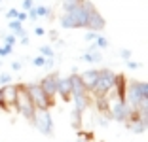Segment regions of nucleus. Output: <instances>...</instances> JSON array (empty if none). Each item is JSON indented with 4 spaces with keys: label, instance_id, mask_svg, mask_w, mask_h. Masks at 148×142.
I'll return each instance as SVG.
<instances>
[{
    "label": "nucleus",
    "instance_id": "obj_24",
    "mask_svg": "<svg viewBox=\"0 0 148 142\" xmlns=\"http://www.w3.org/2000/svg\"><path fill=\"white\" fill-rule=\"evenodd\" d=\"M95 46H97V49H105V47H108V40L105 38V36H97V40H95Z\"/></svg>",
    "mask_w": 148,
    "mask_h": 142
},
{
    "label": "nucleus",
    "instance_id": "obj_29",
    "mask_svg": "<svg viewBox=\"0 0 148 142\" xmlns=\"http://www.w3.org/2000/svg\"><path fill=\"white\" fill-rule=\"evenodd\" d=\"M97 36H99V34H97V32H91V30H87V34H86V42H95V40H97Z\"/></svg>",
    "mask_w": 148,
    "mask_h": 142
},
{
    "label": "nucleus",
    "instance_id": "obj_11",
    "mask_svg": "<svg viewBox=\"0 0 148 142\" xmlns=\"http://www.w3.org/2000/svg\"><path fill=\"white\" fill-rule=\"evenodd\" d=\"M69 82H70V99H74V97H82V95H87V89L84 87V83H82V80H80V74L78 72L70 74Z\"/></svg>",
    "mask_w": 148,
    "mask_h": 142
},
{
    "label": "nucleus",
    "instance_id": "obj_10",
    "mask_svg": "<svg viewBox=\"0 0 148 142\" xmlns=\"http://www.w3.org/2000/svg\"><path fill=\"white\" fill-rule=\"evenodd\" d=\"M0 91H2V100H4V106L6 110L10 112V108L15 106V97H17V83L13 85V83H8V85L0 87Z\"/></svg>",
    "mask_w": 148,
    "mask_h": 142
},
{
    "label": "nucleus",
    "instance_id": "obj_17",
    "mask_svg": "<svg viewBox=\"0 0 148 142\" xmlns=\"http://www.w3.org/2000/svg\"><path fill=\"white\" fill-rule=\"evenodd\" d=\"M82 116H84V112H80L76 108H74L72 114H70V125H72L74 131H82Z\"/></svg>",
    "mask_w": 148,
    "mask_h": 142
},
{
    "label": "nucleus",
    "instance_id": "obj_36",
    "mask_svg": "<svg viewBox=\"0 0 148 142\" xmlns=\"http://www.w3.org/2000/svg\"><path fill=\"white\" fill-rule=\"evenodd\" d=\"M34 34L36 36H44V34H46V30H44L42 27H36V29H34Z\"/></svg>",
    "mask_w": 148,
    "mask_h": 142
},
{
    "label": "nucleus",
    "instance_id": "obj_39",
    "mask_svg": "<svg viewBox=\"0 0 148 142\" xmlns=\"http://www.w3.org/2000/svg\"><path fill=\"white\" fill-rule=\"evenodd\" d=\"M0 108H2V110H6V106H4V100H2V91H0ZM6 112H8V110H6Z\"/></svg>",
    "mask_w": 148,
    "mask_h": 142
},
{
    "label": "nucleus",
    "instance_id": "obj_30",
    "mask_svg": "<svg viewBox=\"0 0 148 142\" xmlns=\"http://www.w3.org/2000/svg\"><path fill=\"white\" fill-rule=\"evenodd\" d=\"M13 44H15V36L13 34L4 36V46H13Z\"/></svg>",
    "mask_w": 148,
    "mask_h": 142
},
{
    "label": "nucleus",
    "instance_id": "obj_27",
    "mask_svg": "<svg viewBox=\"0 0 148 142\" xmlns=\"http://www.w3.org/2000/svg\"><path fill=\"white\" fill-rule=\"evenodd\" d=\"M44 63H46V59H44L42 55H38V57H34V59H32V65H34V66H38V68H42V66H44Z\"/></svg>",
    "mask_w": 148,
    "mask_h": 142
},
{
    "label": "nucleus",
    "instance_id": "obj_38",
    "mask_svg": "<svg viewBox=\"0 0 148 142\" xmlns=\"http://www.w3.org/2000/svg\"><path fill=\"white\" fill-rule=\"evenodd\" d=\"M21 44H23V46H29V38H27V34L21 36Z\"/></svg>",
    "mask_w": 148,
    "mask_h": 142
},
{
    "label": "nucleus",
    "instance_id": "obj_3",
    "mask_svg": "<svg viewBox=\"0 0 148 142\" xmlns=\"http://www.w3.org/2000/svg\"><path fill=\"white\" fill-rule=\"evenodd\" d=\"M25 89H27V93H29L36 110H49L55 104V99H49L38 83H25Z\"/></svg>",
    "mask_w": 148,
    "mask_h": 142
},
{
    "label": "nucleus",
    "instance_id": "obj_34",
    "mask_svg": "<svg viewBox=\"0 0 148 142\" xmlns=\"http://www.w3.org/2000/svg\"><path fill=\"white\" fill-rule=\"evenodd\" d=\"M17 21H21V23L27 21V12H19L17 13Z\"/></svg>",
    "mask_w": 148,
    "mask_h": 142
},
{
    "label": "nucleus",
    "instance_id": "obj_32",
    "mask_svg": "<svg viewBox=\"0 0 148 142\" xmlns=\"http://www.w3.org/2000/svg\"><path fill=\"white\" fill-rule=\"evenodd\" d=\"M127 63V66H129L131 70H139L140 68V63H135V61H125Z\"/></svg>",
    "mask_w": 148,
    "mask_h": 142
},
{
    "label": "nucleus",
    "instance_id": "obj_6",
    "mask_svg": "<svg viewBox=\"0 0 148 142\" xmlns=\"http://www.w3.org/2000/svg\"><path fill=\"white\" fill-rule=\"evenodd\" d=\"M131 110H133V108H131L127 102H122V100H114V102H110V110H108L110 119L120 121V123H125L127 117H129V114H131Z\"/></svg>",
    "mask_w": 148,
    "mask_h": 142
},
{
    "label": "nucleus",
    "instance_id": "obj_26",
    "mask_svg": "<svg viewBox=\"0 0 148 142\" xmlns=\"http://www.w3.org/2000/svg\"><path fill=\"white\" fill-rule=\"evenodd\" d=\"M13 51V46H2L0 47V57H8Z\"/></svg>",
    "mask_w": 148,
    "mask_h": 142
},
{
    "label": "nucleus",
    "instance_id": "obj_37",
    "mask_svg": "<svg viewBox=\"0 0 148 142\" xmlns=\"http://www.w3.org/2000/svg\"><path fill=\"white\" fill-rule=\"evenodd\" d=\"M51 66H53V59H46V63H44L42 68H51Z\"/></svg>",
    "mask_w": 148,
    "mask_h": 142
},
{
    "label": "nucleus",
    "instance_id": "obj_35",
    "mask_svg": "<svg viewBox=\"0 0 148 142\" xmlns=\"http://www.w3.org/2000/svg\"><path fill=\"white\" fill-rule=\"evenodd\" d=\"M12 68L15 70V72H19V70H21V63H19V61H13V63H12Z\"/></svg>",
    "mask_w": 148,
    "mask_h": 142
},
{
    "label": "nucleus",
    "instance_id": "obj_14",
    "mask_svg": "<svg viewBox=\"0 0 148 142\" xmlns=\"http://www.w3.org/2000/svg\"><path fill=\"white\" fill-rule=\"evenodd\" d=\"M57 95H61L63 100H70V82H69V78H59V82H57Z\"/></svg>",
    "mask_w": 148,
    "mask_h": 142
},
{
    "label": "nucleus",
    "instance_id": "obj_7",
    "mask_svg": "<svg viewBox=\"0 0 148 142\" xmlns=\"http://www.w3.org/2000/svg\"><path fill=\"white\" fill-rule=\"evenodd\" d=\"M59 78L61 76H59L57 72H51V74H48V76L44 78V80L38 82V85L42 87V91L48 95L49 99H53V97L57 95V82H59Z\"/></svg>",
    "mask_w": 148,
    "mask_h": 142
},
{
    "label": "nucleus",
    "instance_id": "obj_9",
    "mask_svg": "<svg viewBox=\"0 0 148 142\" xmlns=\"http://www.w3.org/2000/svg\"><path fill=\"white\" fill-rule=\"evenodd\" d=\"M114 95H116V100H122L125 102V93H127V78L123 74H116L114 76V87H112Z\"/></svg>",
    "mask_w": 148,
    "mask_h": 142
},
{
    "label": "nucleus",
    "instance_id": "obj_21",
    "mask_svg": "<svg viewBox=\"0 0 148 142\" xmlns=\"http://www.w3.org/2000/svg\"><path fill=\"white\" fill-rule=\"evenodd\" d=\"M36 17H51V8L48 6H34Z\"/></svg>",
    "mask_w": 148,
    "mask_h": 142
},
{
    "label": "nucleus",
    "instance_id": "obj_19",
    "mask_svg": "<svg viewBox=\"0 0 148 142\" xmlns=\"http://www.w3.org/2000/svg\"><path fill=\"white\" fill-rule=\"evenodd\" d=\"M95 106L101 114H108V110H110V102L106 97H95Z\"/></svg>",
    "mask_w": 148,
    "mask_h": 142
},
{
    "label": "nucleus",
    "instance_id": "obj_4",
    "mask_svg": "<svg viewBox=\"0 0 148 142\" xmlns=\"http://www.w3.org/2000/svg\"><path fill=\"white\" fill-rule=\"evenodd\" d=\"M114 76H116V74H114L110 68L99 70V80H97L95 87L91 89L93 97H106V93L114 87ZM91 93H89V95H91Z\"/></svg>",
    "mask_w": 148,
    "mask_h": 142
},
{
    "label": "nucleus",
    "instance_id": "obj_40",
    "mask_svg": "<svg viewBox=\"0 0 148 142\" xmlns=\"http://www.w3.org/2000/svg\"><path fill=\"white\" fill-rule=\"evenodd\" d=\"M63 2H72V4H80L82 0H63Z\"/></svg>",
    "mask_w": 148,
    "mask_h": 142
},
{
    "label": "nucleus",
    "instance_id": "obj_33",
    "mask_svg": "<svg viewBox=\"0 0 148 142\" xmlns=\"http://www.w3.org/2000/svg\"><path fill=\"white\" fill-rule=\"evenodd\" d=\"M120 55H122L123 61H131V51H129V49H122V51H120Z\"/></svg>",
    "mask_w": 148,
    "mask_h": 142
},
{
    "label": "nucleus",
    "instance_id": "obj_12",
    "mask_svg": "<svg viewBox=\"0 0 148 142\" xmlns=\"http://www.w3.org/2000/svg\"><path fill=\"white\" fill-rule=\"evenodd\" d=\"M70 19L74 21V25H76V29H86V23H87V13L84 12V8H82V2H80L78 6L74 10H70L69 13H66Z\"/></svg>",
    "mask_w": 148,
    "mask_h": 142
},
{
    "label": "nucleus",
    "instance_id": "obj_5",
    "mask_svg": "<svg viewBox=\"0 0 148 142\" xmlns=\"http://www.w3.org/2000/svg\"><path fill=\"white\" fill-rule=\"evenodd\" d=\"M32 125L46 137H51L53 134V119L49 110H36V116L32 119Z\"/></svg>",
    "mask_w": 148,
    "mask_h": 142
},
{
    "label": "nucleus",
    "instance_id": "obj_13",
    "mask_svg": "<svg viewBox=\"0 0 148 142\" xmlns=\"http://www.w3.org/2000/svg\"><path fill=\"white\" fill-rule=\"evenodd\" d=\"M80 80H82L84 87L87 89V93H91V89L95 87L97 80H99V70L97 68H89V70H84L82 74H80Z\"/></svg>",
    "mask_w": 148,
    "mask_h": 142
},
{
    "label": "nucleus",
    "instance_id": "obj_23",
    "mask_svg": "<svg viewBox=\"0 0 148 142\" xmlns=\"http://www.w3.org/2000/svg\"><path fill=\"white\" fill-rule=\"evenodd\" d=\"M40 55H42L44 59H53L55 53H53V49L49 46H42V47H40Z\"/></svg>",
    "mask_w": 148,
    "mask_h": 142
},
{
    "label": "nucleus",
    "instance_id": "obj_1",
    "mask_svg": "<svg viewBox=\"0 0 148 142\" xmlns=\"http://www.w3.org/2000/svg\"><path fill=\"white\" fill-rule=\"evenodd\" d=\"M13 108H15L27 121L32 123V119H34V116H36V108H34L31 97H29V93H27V89H25V83H17V97H15V106Z\"/></svg>",
    "mask_w": 148,
    "mask_h": 142
},
{
    "label": "nucleus",
    "instance_id": "obj_28",
    "mask_svg": "<svg viewBox=\"0 0 148 142\" xmlns=\"http://www.w3.org/2000/svg\"><path fill=\"white\" fill-rule=\"evenodd\" d=\"M17 13H19V10H15V8H12V10H8L6 12V17L12 21V19H17Z\"/></svg>",
    "mask_w": 148,
    "mask_h": 142
},
{
    "label": "nucleus",
    "instance_id": "obj_15",
    "mask_svg": "<svg viewBox=\"0 0 148 142\" xmlns=\"http://www.w3.org/2000/svg\"><path fill=\"white\" fill-rule=\"evenodd\" d=\"M74 108L76 110H80V112H86L87 108H89V104H91V95L87 93V95H82V97H74Z\"/></svg>",
    "mask_w": 148,
    "mask_h": 142
},
{
    "label": "nucleus",
    "instance_id": "obj_2",
    "mask_svg": "<svg viewBox=\"0 0 148 142\" xmlns=\"http://www.w3.org/2000/svg\"><path fill=\"white\" fill-rule=\"evenodd\" d=\"M148 100V83L146 82H129L127 83V93H125V102L133 110L139 102Z\"/></svg>",
    "mask_w": 148,
    "mask_h": 142
},
{
    "label": "nucleus",
    "instance_id": "obj_20",
    "mask_svg": "<svg viewBox=\"0 0 148 142\" xmlns=\"http://www.w3.org/2000/svg\"><path fill=\"white\" fill-rule=\"evenodd\" d=\"M101 59H103V55L99 51H87L82 55V61H86V63H101Z\"/></svg>",
    "mask_w": 148,
    "mask_h": 142
},
{
    "label": "nucleus",
    "instance_id": "obj_31",
    "mask_svg": "<svg viewBox=\"0 0 148 142\" xmlns=\"http://www.w3.org/2000/svg\"><path fill=\"white\" fill-rule=\"evenodd\" d=\"M23 8L29 12V10H32L34 8V0H23Z\"/></svg>",
    "mask_w": 148,
    "mask_h": 142
},
{
    "label": "nucleus",
    "instance_id": "obj_8",
    "mask_svg": "<svg viewBox=\"0 0 148 142\" xmlns=\"http://www.w3.org/2000/svg\"><path fill=\"white\" fill-rule=\"evenodd\" d=\"M105 27H106V21H105V17H103L97 10H93L91 13H87V23H86L87 30H91V32H97V34H99Z\"/></svg>",
    "mask_w": 148,
    "mask_h": 142
},
{
    "label": "nucleus",
    "instance_id": "obj_18",
    "mask_svg": "<svg viewBox=\"0 0 148 142\" xmlns=\"http://www.w3.org/2000/svg\"><path fill=\"white\" fill-rule=\"evenodd\" d=\"M8 27H10V30L13 32V36H19V38H21V36L27 34L25 30H23V23L17 21V19H12V21L8 23Z\"/></svg>",
    "mask_w": 148,
    "mask_h": 142
},
{
    "label": "nucleus",
    "instance_id": "obj_25",
    "mask_svg": "<svg viewBox=\"0 0 148 142\" xmlns=\"http://www.w3.org/2000/svg\"><path fill=\"white\" fill-rule=\"evenodd\" d=\"M8 83H12V74H8V72H2V74H0V87L8 85Z\"/></svg>",
    "mask_w": 148,
    "mask_h": 142
},
{
    "label": "nucleus",
    "instance_id": "obj_16",
    "mask_svg": "<svg viewBox=\"0 0 148 142\" xmlns=\"http://www.w3.org/2000/svg\"><path fill=\"white\" fill-rule=\"evenodd\" d=\"M131 129V133H135V134H143L144 131L148 129V117H140L139 121H135V123H131V125H127Z\"/></svg>",
    "mask_w": 148,
    "mask_h": 142
},
{
    "label": "nucleus",
    "instance_id": "obj_22",
    "mask_svg": "<svg viewBox=\"0 0 148 142\" xmlns=\"http://www.w3.org/2000/svg\"><path fill=\"white\" fill-rule=\"evenodd\" d=\"M59 23H61V29H76V25H74V21L66 15V13H63L61 19H59Z\"/></svg>",
    "mask_w": 148,
    "mask_h": 142
}]
</instances>
